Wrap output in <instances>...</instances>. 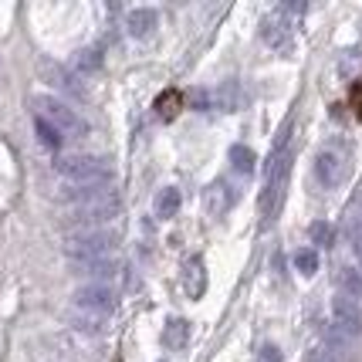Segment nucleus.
<instances>
[{"mask_svg": "<svg viewBox=\"0 0 362 362\" xmlns=\"http://www.w3.org/2000/svg\"><path fill=\"white\" fill-rule=\"evenodd\" d=\"M31 109H34V119H45L47 126L58 129L64 139H81V136H88L85 119H81L68 102L54 98V95H31Z\"/></svg>", "mask_w": 362, "mask_h": 362, "instance_id": "1", "label": "nucleus"}, {"mask_svg": "<svg viewBox=\"0 0 362 362\" xmlns=\"http://www.w3.org/2000/svg\"><path fill=\"white\" fill-rule=\"evenodd\" d=\"M119 210H122L119 193H115V189H105L102 197L71 206V210H68V217H64V223H68V227H75V230H98V227H105L109 221H115V217H119Z\"/></svg>", "mask_w": 362, "mask_h": 362, "instance_id": "2", "label": "nucleus"}, {"mask_svg": "<svg viewBox=\"0 0 362 362\" xmlns=\"http://www.w3.org/2000/svg\"><path fill=\"white\" fill-rule=\"evenodd\" d=\"M54 170L64 183H112V170L105 159L85 153H64L54 159Z\"/></svg>", "mask_w": 362, "mask_h": 362, "instance_id": "3", "label": "nucleus"}, {"mask_svg": "<svg viewBox=\"0 0 362 362\" xmlns=\"http://www.w3.org/2000/svg\"><path fill=\"white\" fill-rule=\"evenodd\" d=\"M119 244V234L109 227L98 230H71L64 237V254L71 261H92V257H112V247Z\"/></svg>", "mask_w": 362, "mask_h": 362, "instance_id": "4", "label": "nucleus"}, {"mask_svg": "<svg viewBox=\"0 0 362 362\" xmlns=\"http://www.w3.org/2000/svg\"><path fill=\"white\" fill-rule=\"evenodd\" d=\"M288 176H291V153H288V149H274L271 170H268V183H264V197H261V217H264V223H271L274 210L281 206Z\"/></svg>", "mask_w": 362, "mask_h": 362, "instance_id": "5", "label": "nucleus"}, {"mask_svg": "<svg viewBox=\"0 0 362 362\" xmlns=\"http://www.w3.org/2000/svg\"><path fill=\"white\" fill-rule=\"evenodd\" d=\"M71 305H75V312H85V315H95V318H105L112 315L115 308H119V295L112 291L109 284H81L75 288V295H71Z\"/></svg>", "mask_w": 362, "mask_h": 362, "instance_id": "6", "label": "nucleus"}, {"mask_svg": "<svg viewBox=\"0 0 362 362\" xmlns=\"http://www.w3.org/2000/svg\"><path fill=\"white\" fill-rule=\"evenodd\" d=\"M346 170H349V146H346V142H329L325 149H318V156H315V180L325 189L339 187V183L346 180Z\"/></svg>", "mask_w": 362, "mask_h": 362, "instance_id": "7", "label": "nucleus"}, {"mask_svg": "<svg viewBox=\"0 0 362 362\" xmlns=\"http://www.w3.org/2000/svg\"><path fill=\"white\" fill-rule=\"evenodd\" d=\"M332 329H339L346 339H359L362 335V305L359 301L335 295V301H332Z\"/></svg>", "mask_w": 362, "mask_h": 362, "instance_id": "8", "label": "nucleus"}, {"mask_svg": "<svg viewBox=\"0 0 362 362\" xmlns=\"http://www.w3.org/2000/svg\"><path fill=\"white\" fill-rule=\"evenodd\" d=\"M261 41H264L271 51H281V54H288V51H291V21H288V17H281L278 11H274V14H268L264 21H261Z\"/></svg>", "mask_w": 362, "mask_h": 362, "instance_id": "9", "label": "nucleus"}, {"mask_svg": "<svg viewBox=\"0 0 362 362\" xmlns=\"http://www.w3.org/2000/svg\"><path fill=\"white\" fill-rule=\"evenodd\" d=\"M41 75H45L58 92H64V95H71V98H78V102H85L88 98V92L81 88V78L78 75H71L68 68H62V64H54V62H45L41 64Z\"/></svg>", "mask_w": 362, "mask_h": 362, "instance_id": "10", "label": "nucleus"}, {"mask_svg": "<svg viewBox=\"0 0 362 362\" xmlns=\"http://www.w3.org/2000/svg\"><path fill=\"white\" fill-rule=\"evenodd\" d=\"M71 268L92 284H109L119 274V261L115 257H92V261H71Z\"/></svg>", "mask_w": 362, "mask_h": 362, "instance_id": "11", "label": "nucleus"}, {"mask_svg": "<svg viewBox=\"0 0 362 362\" xmlns=\"http://www.w3.org/2000/svg\"><path fill=\"white\" fill-rule=\"evenodd\" d=\"M156 28H159V14L153 7H136V11L126 14V31L132 37H149Z\"/></svg>", "mask_w": 362, "mask_h": 362, "instance_id": "12", "label": "nucleus"}, {"mask_svg": "<svg viewBox=\"0 0 362 362\" xmlns=\"http://www.w3.org/2000/svg\"><path fill=\"white\" fill-rule=\"evenodd\" d=\"M234 204H237V193H234V187H230L227 180H217L214 187L206 189V210H210L214 217L227 214V210H230Z\"/></svg>", "mask_w": 362, "mask_h": 362, "instance_id": "13", "label": "nucleus"}, {"mask_svg": "<svg viewBox=\"0 0 362 362\" xmlns=\"http://www.w3.org/2000/svg\"><path fill=\"white\" fill-rule=\"evenodd\" d=\"M183 291L189 298H200L206 291V268L200 257H187V264H183Z\"/></svg>", "mask_w": 362, "mask_h": 362, "instance_id": "14", "label": "nucleus"}, {"mask_svg": "<svg viewBox=\"0 0 362 362\" xmlns=\"http://www.w3.org/2000/svg\"><path fill=\"white\" fill-rule=\"evenodd\" d=\"M335 281H339V295L342 298H352L362 305V271L359 268H339Z\"/></svg>", "mask_w": 362, "mask_h": 362, "instance_id": "15", "label": "nucleus"}, {"mask_svg": "<svg viewBox=\"0 0 362 362\" xmlns=\"http://www.w3.org/2000/svg\"><path fill=\"white\" fill-rule=\"evenodd\" d=\"M180 206H183V193H180L176 187H163L156 193V217L170 221V217L180 214Z\"/></svg>", "mask_w": 362, "mask_h": 362, "instance_id": "16", "label": "nucleus"}, {"mask_svg": "<svg viewBox=\"0 0 362 362\" xmlns=\"http://www.w3.org/2000/svg\"><path fill=\"white\" fill-rule=\"evenodd\" d=\"M189 339V325L183 318H173V322H166V332H163V346L166 349H183Z\"/></svg>", "mask_w": 362, "mask_h": 362, "instance_id": "17", "label": "nucleus"}, {"mask_svg": "<svg viewBox=\"0 0 362 362\" xmlns=\"http://www.w3.org/2000/svg\"><path fill=\"white\" fill-rule=\"evenodd\" d=\"M254 163H257V156H254L251 146H240V142L230 146V166H234L237 173H251Z\"/></svg>", "mask_w": 362, "mask_h": 362, "instance_id": "18", "label": "nucleus"}, {"mask_svg": "<svg viewBox=\"0 0 362 362\" xmlns=\"http://www.w3.org/2000/svg\"><path fill=\"white\" fill-rule=\"evenodd\" d=\"M34 129H37V139H41V146H47V149H62V146H64V136L58 132V129L47 126L45 119H34Z\"/></svg>", "mask_w": 362, "mask_h": 362, "instance_id": "19", "label": "nucleus"}, {"mask_svg": "<svg viewBox=\"0 0 362 362\" xmlns=\"http://www.w3.org/2000/svg\"><path fill=\"white\" fill-rule=\"evenodd\" d=\"M75 68L78 71H98L102 68V51L98 47H81L75 54Z\"/></svg>", "mask_w": 362, "mask_h": 362, "instance_id": "20", "label": "nucleus"}, {"mask_svg": "<svg viewBox=\"0 0 362 362\" xmlns=\"http://www.w3.org/2000/svg\"><path fill=\"white\" fill-rule=\"evenodd\" d=\"M295 268H298V274L312 278V274L318 271V251L315 247H305V251L295 254Z\"/></svg>", "mask_w": 362, "mask_h": 362, "instance_id": "21", "label": "nucleus"}, {"mask_svg": "<svg viewBox=\"0 0 362 362\" xmlns=\"http://www.w3.org/2000/svg\"><path fill=\"white\" fill-rule=\"evenodd\" d=\"M102 322L105 318H95V315H85V312H71V325L81 332H92V335H98L102 332Z\"/></svg>", "mask_w": 362, "mask_h": 362, "instance_id": "22", "label": "nucleus"}, {"mask_svg": "<svg viewBox=\"0 0 362 362\" xmlns=\"http://www.w3.org/2000/svg\"><path fill=\"white\" fill-rule=\"evenodd\" d=\"M349 244H352V251H356V257L362 264V217L349 221Z\"/></svg>", "mask_w": 362, "mask_h": 362, "instance_id": "23", "label": "nucleus"}, {"mask_svg": "<svg viewBox=\"0 0 362 362\" xmlns=\"http://www.w3.org/2000/svg\"><path fill=\"white\" fill-rule=\"evenodd\" d=\"M312 240H315V247H329L332 244V227L325 221L312 223Z\"/></svg>", "mask_w": 362, "mask_h": 362, "instance_id": "24", "label": "nucleus"}, {"mask_svg": "<svg viewBox=\"0 0 362 362\" xmlns=\"http://www.w3.org/2000/svg\"><path fill=\"white\" fill-rule=\"evenodd\" d=\"M305 362H339V356H335V352H329L325 346H315V349H308Z\"/></svg>", "mask_w": 362, "mask_h": 362, "instance_id": "25", "label": "nucleus"}, {"mask_svg": "<svg viewBox=\"0 0 362 362\" xmlns=\"http://www.w3.org/2000/svg\"><path fill=\"white\" fill-rule=\"evenodd\" d=\"M278 14H281V17H301V14H305V4H301V0H288V4H281V7H278Z\"/></svg>", "mask_w": 362, "mask_h": 362, "instance_id": "26", "label": "nucleus"}, {"mask_svg": "<svg viewBox=\"0 0 362 362\" xmlns=\"http://www.w3.org/2000/svg\"><path fill=\"white\" fill-rule=\"evenodd\" d=\"M257 362H281V349H278V346H261Z\"/></svg>", "mask_w": 362, "mask_h": 362, "instance_id": "27", "label": "nucleus"}]
</instances>
